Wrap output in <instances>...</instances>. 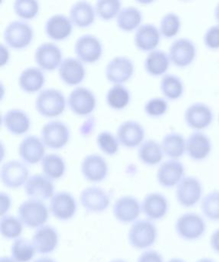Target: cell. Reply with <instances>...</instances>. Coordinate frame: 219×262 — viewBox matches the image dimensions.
<instances>
[{"label":"cell","mask_w":219,"mask_h":262,"mask_svg":"<svg viewBox=\"0 0 219 262\" xmlns=\"http://www.w3.org/2000/svg\"><path fill=\"white\" fill-rule=\"evenodd\" d=\"M175 231L182 240L196 242L203 237L206 233L205 219L194 211H187L176 219Z\"/></svg>","instance_id":"6da1fadb"},{"label":"cell","mask_w":219,"mask_h":262,"mask_svg":"<svg viewBox=\"0 0 219 262\" xmlns=\"http://www.w3.org/2000/svg\"><path fill=\"white\" fill-rule=\"evenodd\" d=\"M129 244L136 250H148L158 237L156 225L148 219H140L132 224L128 231Z\"/></svg>","instance_id":"7a4b0ae2"},{"label":"cell","mask_w":219,"mask_h":262,"mask_svg":"<svg viewBox=\"0 0 219 262\" xmlns=\"http://www.w3.org/2000/svg\"><path fill=\"white\" fill-rule=\"evenodd\" d=\"M203 185L196 176H185L176 187V199L182 208H191L203 198Z\"/></svg>","instance_id":"3957f363"},{"label":"cell","mask_w":219,"mask_h":262,"mask_svg":"<svg viewBox=\"0 0 219 262\" xmlns=\"http://www.w3.org/2000/svg\"><path fill=\"white\" fill-rule=\"evenodd\" d=\"M66 100L63 93L56 89H45L38 93L35 108L41 116L52 118L60 116L65 108Z\"/></svg>","instance_id":"277c9868"},{"label":"cell","mask_w":219,"mask_h":262,"mask_svg":"<svg viewBox=\"0 0 219 262\" xmlns=\"http://www.w3.org/2000/svg\"><path fill=\"white\" fill-rule=\"evenodd\" d=\"M18 217L28 228H36L44 226L49 217L46 205L41 201L29 199L18 207Z\"/></svg>","instance_id":"5b68a950"},{"label":"cell","mask_w":219,"mask_h":262,"mask_svg":"<svg viewBox=\"0 0 219 262\" xmlns=\"http://www.w3.org/2000/svg\"><path fill=\"white\" fill-rule=\"evenodd\" d=\"M32 27L27 23L15 20L6 26L3 33L5 42L11 48L21 50L26 48L33 39Z\"/></svg>","instance_id":"8992f818"},{"label":"cell","mask_w":219,"mask_h":262,"mask_svg":"<svg viewBox=\"0 0 219 262\" xmlns=\"http://www.w3.org/2000/svg\"><path fill=\"white\" fill-rule=\"evenodd\" d=\"M196 55V44L188 38H179L173 41L168 50L170 61L179 68H186L191 65Z\"/></svg>","instance_id":"52a82bcc"},{"label":"cell","mask_w":219,"mask_h":262,"mask_svg":"<svg viewBox=\"0 0 219 262\" xmlns=\"http://www.w3.org/2000/svg\"><path fill=\"white\" fill-rule=\"evenodd\" d=\"M214 119L212 110L203 102H194L187 107L184 113L185 123L191 129L196 132L209 127Z\"/></svg>","instance_id":"ba28073f"},{"label":"cell","mask_w":219,"mask_h":262,"mask_svg":"<svg viewBox=\"0 0 219 262\" xmlns=\"http://www.w3.org/2000/svg\"><path fill=\"white\" fill-rule=\"evenodd\" d=\"M41 140L47 148L60 149L67 145L70 139V130L64 122L51 121L41 129Z\"/></svg>","instance_id":"9c48e42d"},{"label":"cell","mask_w":219,"mask_h":262,"mask_svg":"<svg viewBox=\"0 0 219 262\" xmlns=\"http://www.w3.org/2000/svg\"><path fill=\"white\" fill-rule=\"evenodd\" d=\"M79 199L83 208L90 213L104 212L110 204L108 193L99 187L84 188L80 194Z\"/></svg>","instance_id":"30bf717a"},{"label":"cell","mask_w":219,"mask_h":262,"mask_svg":"<svg viewBox=\"0 0 219 262\" xmlns=\"http://www.w3.org/2000/svg\"><path fill=\"white\" fill-rule=\"evenodd\" d=\"M185 168L177 159H168L159 165L156 172V179L160 186L173 188L185 177Z\"/></svg>","instance_id":"8fae6325"},{"label":"cell","mask_w":219,"mask_h":262,"mask_svg":"<svg viewBox=\"0 0 219 262\" xmlns=\"http://www.w3.org/2000/svg\"><path fill=\"white\" fill-rule=\"evenodd\" d=\"M141 212V203L134 196H122L116 199L113 206V216L122 224L133 223L137 221Z\"/></svg>","instance_id":"7c38bea8"},{"label":"cell","mask_w":219,"mask_h":262,"mask_svg":"<svg viewBox=\"0 0 219 262\" xmlns=\"http://www.w3.org/2000/svg\"><path fill=\"white\" fill-rule=\"evenodd\" d=\"M0 174L2 182L6 188L15 189L26 183L29 179V171L22 162L11 160L3 164Z\"/></svg>","instance_id":"4fadbf2b"},{"label":"cell","mask_w":219,"mask_h":262,"mask_svg":"<svg viewBox=\"0 0 219 262\" xmlns=\"http://www.w3.org/2000/svg\"><path fill=\"white\" fill-rule=\"evenodd\" d=\"M75 52L81 62L93 63L99 60L102 55V44L93 35H82L75 42Z\"/></svg>","instance_id":"5bb4252c"},{"label":"cell","mask_w":219,"mask_h":262,"mask_svg":"<svg viewBox=\"0 0 219 262\" xmlns=\"http://www.w3.org/2000/svg\"><path fill=\"white\" fill-rule=\"evenodd\" d=\"M49 209L52 215L58 220L63 222L70 220L76 214V200L70 193L59 191L50 199Z\"/></svg>","instance_id":"9a60e30c"},{"label":"cell","mask_w":219,"mask_h":262,"mask_svg":"<svg viewBox=\"0 0 219 262\" xmlns=\"http://www.w3.org/2000/svg\"><path fill=\"white\" fill-rule=\"evenodd\" d=\"M133 73L134 64L130 58L126 56H116L106 66V78L115 85L127 82Z\"/></svg>","instance_id":"2e32d148"},{"label":"cell","mask_w":219,"mask_h":262,"mask_svg":"<svg viewBox=\"0 0 219 262\" xmlns=\"http://www.w3.org/2000/svg\"><path fill=\"white\" fill-rule=\"evenodd\" d=\"M70 110L78 116H87L96 107L94 94L85 87H77L72 90L67 98Z\"/></svg>","instance_id":"e0dca14e"},{"label":"cell","mask_w":219,"mask_h":262,"mask_svg":"<svg viewBox=\"0 0 219 262\" xmlns=\"http://www.w3.org/2000/svg\"><path fill=\"white\" fill-rule=\"evenodd\" d=\"M142 212L148 220L159 221L168 214L169 203L168 199L160 192L148 193L141 203Z\"/></svg>","instance_id":"ac0fdd59"},{"label":"cell","mask_w":219,"mask_h":262,"mask_svg":"<svg viewBox=\"0 0 219 262\" xmlns=\"http://www.w3.org/2000/svg\"><path fill=\"white\" fill-rule=\"evenodd\" d=\"M25 192L30 199L41 202L53 197L55 185L52 179L44 174H33L25 184Z\"/></svg>","instance_id":"d6986e66"},{"label":"cell","mask_w":219,"mask_h":262,"mask_svg":"<svg viewBox=\"0 0 219 262\" xmlns=\"http://www.w3.org/2000/svg\"><path fill=\"white\" fill-rule=\"evenodd\" d=\"M211 139L202 132H194L186 139L185 153L194 162L205 160L211 154Z\"/></svg>","instance_id":"ffe728a7"},{"label":"cell","mask_w":219,"mask_h":262,"mask_svg":"<svg viewBox=\"0 0 219 262\" xmlns=\"http://www.w3.org/2000/svg\"><path fill=\"white\" fill-rule=\"evenodd\" d=\"M81 171L86 180L98 183L107 178L108 165L105 159L100 155H88L81 162Z\"/></svg>","instance_id":"44dd1931"},{"label":"cell","mask_w":219,"mask_h":262,"mask_svg":"<svg viewBox=\"0 0 219 262\" xmlns=\"http://www.w3.org/2000/svg\"><path fill=\"white\" fill-rule=\"evenodd\" d=\"M145 130L139 122L128 120L121 123L116 131V138L119 144L126 148L139 146L143 142Z\"/></svg>","instance_id":"7402d4cb"},{"label":"cell","mask_w":219,"mask_h":262,"mask_svg":"<svg viewBox=\"0 0 219 262\" xmlns=\"http://www.w3.org/2000/svg\"><path fill=\"white\" fill-rule=\"evenodd\" d=\"M62 53L53 42H44L35 50V60L40 68L52 71L61 65Z\"/></svg>","instance_id":"603a6c76"},{"label":"cell","mask_w":219,"mask_h":262,"mask_svg":"<svg viewBox=\"0 0 219 262\" xmlns=\"http://www.w3.org/2000/svg\"><path fill=\"white\" fill-rule=\"evenodd\" d=\"M59 242L58 231L51 225L40 227L32 236L33 244L37 252L41 254H48L56 249Z\"/></svg>","instance_id":"cb8c5ba5"},{"label":"cell","mask_w":219,"mask_h":262,"mask_svg":"<svg viewBox=\"0 0 219 262\" xmlns=\"http://www.w3.org/2000/svg\"><path fill=\"white\" fill-rule=\"evenodd\" d=\"M45 148L42 140L38 136H28L18 145V155L26 163L29 165L38 163L44 157Z\"/></svg>","instance_id":"d4e9b609"},{"label":"cell","mask_w":219,"mask_h":262,"mask_svg":"<svg viewBox=\"0 0 219 262\" xmlns=\"http://www.w3.org/2000/svg\"><path fill=\"white\" fill-rule=\"evenodd\" d=\"M160 32L153 24H145L136 30L134 43L138 50L142 52H152L156 50L160 41Z\"/></svg>","instance_id":"484cf974"},{"label":"cell","mask_w":219,"mask_h":262,"mask_svg":"<svg viewBox=\"0 0 219 262\" xmlns=\"http://www.w3.org/2000/svg\"><path fill=\"white\" fill-rule=\"evenodd\" d=\"M58 73L64 83L76 85L84 80L86 71L81 60L76 58L67 57L61 62Z\"/></svg>","instance_id":"4316f807"},{"label":"cell","mask_w":219,"mask_h":262,"mask_svg":"<svg viewBox=\"0 0 219 262\" xmlns=\"http://www.w3.org/2000/svg\"><path fill=\"white\" fill-rule=\"evenodd\" d=\"M73 25L70 18L62 14L50 16L46 21L44 31L46 35L54 40H63L72 33Z\"/></svg>","instance_id":"83f0119b"},{"label":"cell","mask_w":219,"mask_h":262,"mask_svg":"<svg viewBox=\"0 0 219 262\" xmlns=\"http://www.w3.org/2000/svg\"><path fill=\"white\" fill-rule=\"evenodd\" d=\"M3 119L6 129L15 136L25 134L30 128V118L27 113L18 108H12L6 112Z\"/></svg>","instance_id":"f1b7e54d"},{"label":"cell","mask_w":219,"mask_h":262,"mask_svg":"<svg viewBox=\"0 0 219 262\" xmlns=\"http://www.w3.org/2000/svg\"><path fill=\"white\" fill-rule=\"evenodd\" d=\"M169 56L162 50H155L149 53L144 61V68L150 76H164L169 67Z\"/></svg>","instance_id":"f546056e"},{"label":"cell","mask_w":219,"mask_h":262,"mask_svg":"<svg viewBox=\"0 0 219 262\" xmlns=\"http://www.w3.org/2000/svg\"><path fill=\"white\" fill-rule=\"evenodd\" d=\"M45 77L44 73L37 67L25 69L18 78L20 89L28 93H36L42 88Z\"/></svg>","instance_id":"4dcf8cb0"},{"label":"cell","mask_w":219,"mask_h":262,"mask_svg":"<svg viewBox=\"0 0 219 262\" xmlns=\"http://www.w3.org/2000/svg\"><path fill=\"white\" fill-rule=\"evenodd\" d=\"M69 16L72 24L84 28L93 24L95 19V10L90 3L79 1L70 7Z\"/></svg>","instance_id":"1f68e13d"},{"label":"cell","mask_w":219,"mask_h":262,"mask_svg":"<svg viewBox=\"0 0 219 262\" xmlns=\"http://www.w3.org/2000/svg\"><path fill=\"white\" fill-rule=\"evenodd\" d=\"M186 139L179 133H167L162 138L161 146L164 155L170 159H180L185 153Z\"/></svg>","instance_id":"d6a6232c"},{"label":"cell","mask_w":219,"mask_h":262,"mask_svg":"<svg viewBox=\"0 0 219 262\" xmlns=\"http://www.w3.org/2000/svg\"><path fill=\"white\" fill-rule=\"evenodd\" d=\"M163 155L161 144L154 139L143 141L138 148V158L142 163L148 166L160 163Z\"/></svg>","instance_id":"836d02e7"},{"label":"cell","mask_w":219,"mask_h":262,"mask_svg":"<svg viewBox=\"0 0 219 262\" xmlns=\"http://www.w3.org/2000/svg\"><path fill=\"white\" fill-rule=\"evenodd\" d=\"M142 15L139 9L127 7L121 9L116 16L117 27L123 31L131 32L140 27Z\"/></svg>","instance_id":"e575fe53"},{"label":"cell","mask_w":219,"mask_h":262,"mask_svg":"<svg viewBox=\"0 0 219 262\" xmlns=\"http://www.w3.org/2000/svg\"><path fill=\"white\" fill-rule=\"evenodd\" d=\"M41 165L44 176L50 179H61L65 173V162L58 155L54 153L46 155L41 160Z\"/></svg>","instance_id":"d590c367"},{"label":"cell","mask_w":219,"mask_h":262,"mask_svg":"<svg viewBox=\"0 0 219 262\" xmlns=\"http://www.w3.org/2000/svg\"><path fill=\"white\" fill-rule=\"evenodd\" d=\"M160 90L166 99L172 101L177 100L183 95V82L176 75H164L160 81Z\"/></svg>","instance_id":"8d00e7d4"},{"label":"cell","mask_w":219,"mask_h":262,"mask_svg":"<svg viewBox=\"0 0 219 262\" xmlns=\"http://www.w3.org/2000/svg\"><path fill=\"white\" fill-rule=\"evenodd\" d=\"M202 216L212 222H219V190H213L203 196L200 202Z\"/></svg>","instance_id":"74e56055"},{"label":"cell","mask_w":219,"mask_h":262,"mask_svg":"<svg viewBox=\"0 0 219 262\" xmlns=\"http://www.w3.org/2000/svg\"><path fill=\"white\" fill-rule=\"evenodd\" d=\"M106 101L107 105L113 110H123L130 103V92L121 84H116L107 92Z\"/></svg>","instance_id":"f35d334b"},{"label":"cell","mask_w":219,"mask_h":262,"mask_svg":"<svg viewBox=\"0 0 219 262\" xmlns=\"http://www.w3.org/2000/svg\"><path fill=\"white\" fill-rule=\"evenodd\" d=\"M36 250L32 242L23 237L15 239L11 247L12 258L16 262H29L33 258Z\"/></svg>","instance_id":"ab89813d"},{"label":"cell","mask_w":219,"mask_h":262,"mask_svg":"<svg viewBox=\"0 0 219 262\" xmlns=\"http://www.w3.org/2000/svg\"><path fill=\"white\" fill-rule=\"evenodd\" d=\"M23 224L19 219L12 215H5L0 220V233L6 239H17L23 231Z\"/></svg>","instance_id":"60d3db41"},{"label":"cell","mask_w":219,"mask_h":262,"mask_svg":"<svg viewBox=\"0 0 219 262\" xmlns=\"http://www.w3.org/2000/svg\"><path fill=\"white\" fill-rule=\"evenodd\" d=\"M181 19L177 14L168 13L164 15L159 24V32L163 37L171 39L180 31Z\"/></svg>","instance_id":"b9f144b4"},{"label":"cell","mask_w":219,"mask_h":262,"mask_svg":"<svg viewBox=\"0 0 219 262\" xmlns=\"http://www.w3.org/2000/svg\"><path fill=\"white\" fill-rule=\"evenodd\" d=\"M121 2L119 0H98L95 4V13L103 20H110L117 16L120 11Z\"/></svg>","instance_id":"7bdbcfd3"},{"label":"cell","mask_w":219,"mask_h":262,"mask_svg":"<svg viewBox=\"0 0 219 262\" xmlns=\"http://www.w3.org/2000/svg\"><path fill=\"white\" fill-rule=\"evenodd\" d=\"M13 8L18 17L32 19L39 11V4L36 0H16L14 3Z\"/></svg>","instance_id":"ee69618b"},{"label":"cell","mask_w":219,"mask_h":262,"mask_svg":"<svg viewBox=\"0 0 219 262\" xmlns=\"http://www.w3.org/2000/svg\"><path fill=\"white\" fill-rule=\"evenodd\" d=\"M96 143L100 149L107 156H113L119 150V141L110 132L100 133L96 137Z\"/></svg>","instance_id":"f6af8a7d"},{"label":"cell","mask_w":219,"mask_h":262,"mask_svg":"<svg viewBox=\"0 0 219 262\" xmlns=\"http://www.w3.org/2000/svg\"><path fill=\"white\" fill-rule=\"evenodd\" d=\"M144 110L150 117H160L166 113L168 110V102L163 98H152L145 102Z\"/></svg>","instance_id":"bcb514c9"},{"label":"cell","mask_w":219,"mask_h":262,"mask_svg":"<svg viewBox=\"0 0 219 262\" xmlns=\"http://www.w3.org/2000/svg\"><path fill=\"white\" fill-rule=\"evenodd\" d=\"M203 41L208 50H219V25L209 27L204 35Z\"/></svg>","instance_id":"7dc6e473"},{"label":"cell","mask_w":219,"mask_h":262,"mask_svg":"<svg viewBox=\"0 0 219 262\" xmlns=\"http://www.w3.org/2000/svg\"><path fill=\"white\" fill-rule=\"evenodd\" d=\"M136 262H164V259L159 251L148 249L139 256Z\"/></svg>","instance_id":"c3c4849f"},{"label":"cell","mask_w":219,"mask_h":262,"mask_svg":"<svg viewBox=\"0 0 219 262\" xmlns=\"http://www.w3.org/2000/svg\"><path fill=\"white\" fill-rule=\"evenodd\" d=\"M12 205V199L10 196L6 192H1L0 194V214L1 217L5 216V214L10 209Z\"/></svg>","instance_id":"681fc988"},{"label":"cell","mask_w":219,"mask_h":262,"mask_svg":"<svg viewBox=\"0 0 219 262\" xmlns=\"http://www.w3.org/2000/svg\"><path fill=\"white\" fill-rule=\"evenodd\" d=\"M209 245L211 249L215 254H219V228H216L211 233L209 239Z\"/></svg>","instance_id":"f907efd6"},{"label":"cell","mask_w":219,"mask_h":262,"mask_svg":"<svg viewBox=\"0 0 219 262\" xmlns=\"http://www.w3.org/2000/svg\"><path fill=\"white\" fill-rule=\"evenodd\" d=\"M33 262H57L56 260L54 259L51 258V257H42L40 258L36 259L34 260Z\"/></svg>","instance_id":"816d5d0a"},{"label":"cell","mask_w":219,"mask_h":262,"mask_svg":"<svg viewBox=\"0 0 219 262\" xmlns=\"http://www.w3.org/2000/svg\"><path fill=\"white\" fill-rule=\"evenodd\" d=\"M214 19L217 21V25H219V3L216 5L214 11Z\"/></svg>","instance_id":"f5cc1de1"},{"label":"cell","mask_w":219,"mask_h":262,"mask_svg":"<svg viewBox=\"0 0 219 262\" xmlns=\"http://www.w3.org/2000/svg\"><path fill=\"white\" fill-rule=\"evenodd\" d=\"M196 262H216V260L211 257H202V258L198 259Z\"/></svg>","instance_id":"db71d44e"},{"label":"cell","mask_w":219,"mask_h":262,"mask_svg":"<svg viewBox=\"0 0 219 262\" xmlns=\"http://www.w3.org/2000/svg\"><path fill=\"white\" fill-rule=\"evenodd\" d=\"M0 262H16L13 258L9 257H2L0 258Z\"/></svg>","instance_id":"11a10c76"},{"label":"cell","mask_w":219,"mask_h":262,"mask_svg":"<svg viewBox=\"0 0 219 262\" xmlns=\"http://www.w3.org/2000/svg\"><path fill=\"white\" fill-rule=\"evenodd\" d=\"M167 262H186L182 258L179 257H173V258L169 259Z\"/></svg>","instance_id":"9f6ffc18"},{"label":"cell","mask_w":219,"mask_h":262,"mask_svg":"<svg viewBox=\"0 0 219 262\" xmlns=\"http://www.w3.org/2000/svg\"><path fill=\"white\" fill-rule=\"evenodd\" d=\"M110 262H127V260H124V259H114V260H112Z\"/></svg>","instance_id":"6f0895ef"},{"label":"cell","mask_w":219,"mask_h":262,"mask_svg":"<svg viewBox=\"0 0 219 262\" xmlns=\"http://www.w3.org/2000/svg\"><path fill=\"white\" fill-rule=\"evenodd\" d=\"M218 121H219V115H218Z\"/></svg>","instance_id":"680465c9"}]
</instances>
